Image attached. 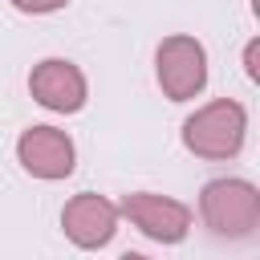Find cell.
<instances>
[{
    "label": "cell",
    "instance_id": "6da1fadb",
    "mask_svg": "<svg viewBox=\"0 0 260 260\" xmlns=\"http://www.w3.org/2000/svg\"><path fill=\"white\" fill-rule=\"evenodd\" d=\"M244 134H248V114L232 98H215L183 122V146L199 158H236Z\"/></svg>",
    "mask_w": 260,
    "mask_h": 260
},
{
    "label": "cell",
    "instance_id": "ba28073f",
    "mask_svg": "<svg viewBox=\"0 0 260 260\" xmlns=\"http://www.w3.org/2000/svg\"><path fill=\"white\" fill-rule=\"evenodd\" d=\"M69 0H12V8H20V12H32V16H41V12H57V8H65Z\"/></svg>",
    "mask_w": 260,
    "mask_h": 260
},
{
    "label": "cell",
    "instance_id": "3957f363",
    "mask_svg": "<svg viewBox=\"0 0 260 260\" xmlns=\"http://www.w3.org/2000/svg\"><path fill=\"white\" fill-rule=\"evenodd\" d=\"M154 73L171 102H187L207 85V53L195 37H167L154 53Z\"/></svg>",
    "mask_w": 260,
    "mask_h": 260
},
{
    "label": "cell",
    "instance_id": "9c48e42d",
    "mask_svg": "<svg viewBox=\"0 0 260 260\" xmlns=\"http://www.w3.org/2000/svg\"><path fill=\"white\" fill-rule=\"evenodd\" d=\"M256 53H260V45H256V41H248V49H244V69H248V77H252V81L260 77V65H256Z\"/></svg>",
    "mask_w": 260,
    "mask_h": 260
},
{
    "label": "cell",
    "instance_id": "52a82bcc",
    "mask_svg": "<svg viewBox=\"0 0 260 260\" xmlns=\"http://www.w3.org/2000/svg\"><path fill=\"white\" fill-rule=\"evenodd\" d=\"M61 228H65V236H69L77 248H102V244H110L114 232H118V207H114L110 199L93 195V191L73 195V199L65 203V211H61Z\"/></svg>",
    "mask_w": 260,
    "mask_h": 260
},
{
    "label": "cell",
    "instance_id": "8992f818",
    "mask_svg": "<svg viewBox=\"0 0 260 260\" xmlns=\"http://www.w3.org/2000/svg\"><path fill=\"white\" fill-rule=\"evenodd\" d=\"M28 93L45 106V110H57V114H77L85 106V77L73 61H61V57H49L41 65H32L28 73Z\"/></svg>",
    "mask_w": 260,
    "mask_h": 260
},
{
    "label": "cell",
    "instance_id": "277c9868",
    "mask_svg": "<svg viewBox=\"0 0 260 260\" xmlns=\"http://www.w3.org/2000/svg\"><path fill=\"white\" fill-rule=\"evenodd\" d=\"M118 215H126L146 240L158 244H179L191 228V207L167 195H150V191H134L118 203Z\"/></svg>",
    "mask_w": 260,
    "mask_h": 260
},
{
    "label": "cell",
    "instance_id": "7a4b0ae2",
    "mask_svg": "<svg viewBox=\"0 0 260 260\" xmlns=\"http://www.w3.org/2000/svg\"><path fill=\"white\" fill-rule=\"evenodd\" d=\"M199 215L215 236L244 240L260 228V191L248 179H211L199 195Z\"/></svg>",
    "mask_w": 260,
    "mask_h": 260
},
{
    "label": "cell",
    "instance_id": "5b68a950",
    "mask_svg": "<svg viewBox=\"0 0 260 260\" xmlns=\"http://www.w3.org/2000/svg\"><path fill=\"white\" fill-rule=\"evenodd\" d=\"M16 158H20V167L32 179H49V183L73 175V162H77L73 138L65 130H57V126H32V130H24L20 142H16Z\"/></svg>",
    "mask_w": 260,
    "mask_h": 260
}]
</instances>
